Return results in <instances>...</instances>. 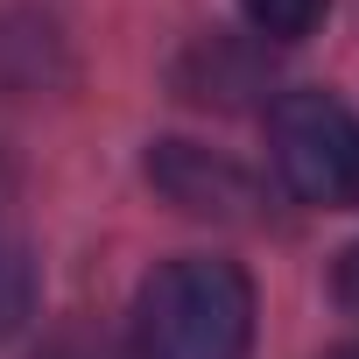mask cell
I'll return each mask as SVG.
<instances>
[{
  "instance_id": "3",
  "label": "cell",
  "mask_w": 359,
  "mask_h": 359,
  "mask_svg": "<svg viewBox=\"0 0 359 359\" xmlns=\"http://www.w3.org/2000/svg\"><path fill=\"white\" fill-rule=\"evenodd\" d=\"M148 176L184 205V212H219V219H240L247 205H254V176L247 169H233L226 155H205V148H191V141H162L155 155H148Z\"/></svg>"
},
{
  "instance_id": "1",
  "label": "cell",
  "mask_w": 359,
  "mask_h": 359,
  "mask_svg": "<svg viewBox=\"0 0 359 359\" xmlns=\"http://www.w3.org/2000/svg\"><path fill=\"white\" fill-rule=\"evenodd\" d=\"M254 282L240 261L176 254L134 296V359H247Z\"/></svg>"
},
{
  "instance_id": "9",
  "label": "cell",
  "mask_w": 359,
  "mask_h": 359,
  "mask_svg": "<svg viewBox=\"0 0 359 359\" xmlns=\"http://www.w3.org/2000/svg\"><path fill=\"white\" fill-rule=\"evenodd\" d=\"M352 205H359V191H352Z\"/></svg>"
},
{
  "instance_id": "5",
  "label": "cell",
  "mask_w": 359,
  "mask_h": 359,
  "mask_svg": "<svg viewBox=\"0 0 359 359\" xmlns=\"http://www.w3.org/2000/svg\"><path fill=\"white\" fill-rule=\"evenodd\" d=\"M36 310V261L22 240H0V338H15Z\"/></svg>"
},
{
  "instance_id": "8",
  "label": "cell",
  "mask_w": 359,
  "mask_h": 359,
  "mask_svg": "<svg viewBox=\"0 0 359 359\" xmlns=\"http://www.w3.org/2000/svg\"><path fill=\"white\" fill-rule=\"evenodd\" d=\"M331 359H359V345H345V352H331Z\"/></svg>"
},
{
  "instance_id": "2",
  "label": "cell",
  "mask_w": 359,
  "mask_h": 359,
  "mask_svg": "<svg viewBox=\"0 0 359 359\" xmlns=\"http://www.w3.org/2000/svg\"><path fill=\"white\" fill-rule=\"evenodd\" d=\"M268 155H275L282 191L303 205H352V191H359V120L345 113V99H331L317 85L275 99Z\"/></svg>"
},
{
  "instance_id": "4",
  "label": "cell",
  "mask_w": 359,
  "mask_h": 359,
  "mask_svg": "<svg viewBox=\"0 0 359 359\" xmlns=\"http://www.w3.org/2000/svg\"><path fill=\"white\" fill-rule=\"evenodd\" d=\"M324 8H331V0H240V15H247V29L261 43H303V36H317Z\"/></svg>"
},
{
  "instance_id": "6",
  "label": "cell",
  "mask_w": 359,
  "mask_h": 359,
  "mask_svg": "<svg viewBox=\"0 0 359 359\" xmlns=\"http://www.w3.org/2000/svg\"><path fill=\"white\" fill-rule=\"evenodd\" d=\"M36 359H127L113 338H99V331H57Z\"/></svg>"
},
{
  "instance_id": "7",
  "label": "cell",
  "mask_w": 359,
  "mask_h": 359,
  "mask_svg": "<svg viewBox=\"0 0 359 359\" xmlns=\"http://www.w3.org/2000/svg\"><path fill=\"white\" fill-rule=\"evenodd\" d=\"M338 296H345V310L359 317V247L345 254V268H338Z\"/></svg>"
}]
</instances>
